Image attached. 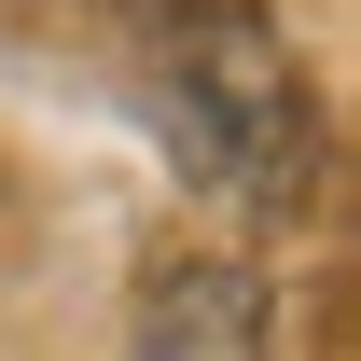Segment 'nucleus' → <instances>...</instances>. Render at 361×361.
<instances>
[{
    "label": "nucleus",
    "mask_w": 361,
    "mask_h": 361,
    "mask_svg": "<svg viewBox=\"0 0 361 361\" xmlns=\"http://www.w3.org/2000/svg\"><path fill=\"white\" fill-rule=\"evenodd\" d=\"M180 70H167V111H180V153L223 180H278L292 153H306V84H292V56L264 42V14L250 0H195L180 14Z\"/></svg>",
    "instance_id": "nucleus-1"
},
{
    "label": "nucleus",
    "mask_w": 361,
    "mask_h": 361,
    "mask_svg": "<svg viewBox=\"0 0 361 361\" xmlns=\"http://www.w3.org/2000/svg\"><path fill=\"white\" fill-rule=\"evenodd\" d=\"M278 319H264V278L195 250V264H153L139 278V361H264Z\"/></svg>",
    "instance_id": "nucleus-2"
}]
</instances>
